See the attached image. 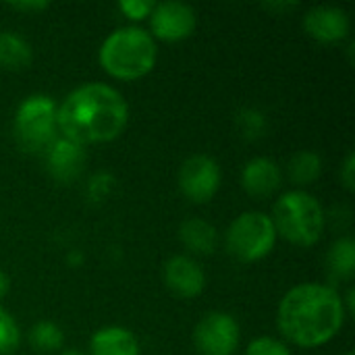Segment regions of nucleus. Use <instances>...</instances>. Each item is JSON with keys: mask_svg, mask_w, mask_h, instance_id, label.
<instances>
[{"mask_svg": "<svg viewBox=\"0 0 355 355\" xmlns=\"http://www.w3.org/2000/svg\"><path fill=\"white\" fill-rule=\"evenodd\" d=\"M127 114V104L116 89L104 83H87L64 98L56 114V125L67 139L100 144L123 133Z\"/></svg>", "mask_w": 355, "mask_h": 355, "instance_id": "f257e3e1", "label": "nucleus"}, {"mask_svg": "<svg viewBox=\"0 0 355 355\" xmlns=\"http://www.w3.org/2000/svg\"><path fill=\"white\" fill-rule=\"evenodd\" d=\"M345 306L341 295L327 285L306 283L293 287L279 306L283 335L302 347H318L331 341L343 327Z\"/></svg>", "mask_w": 355, "mask_h": 355, "instance_id": "f03ea898", "label": "nucleus"}, {"mask_svg": "<svg viewBox=\"0 0 355 355\" xmlns=\"http://www.w3.org/2000/svg\"><path fill=\"white\" fill-rule=\"evenodd\" d=\"M156 42L139 27L112 31L100 48V64L116 79H139L156 64Z\"/></svg>", "mask_w": 355, "mask_h": 355, "instance_id": "7ed1b4c3", "label": "nucleus"}, {"mask_svg": "<svg viewBox=\"0 0 355 355\" xmlns=\"http://www.w3.org/2000/svg\"><path fill=\"white\" fill-rule=\"evenodd\" d=\"M272 225L277 235L293 245H314L324 229V212L318 200L306 191H287L275 204Z\"/></svg>", "mask_w": 355, "mask_h": 355, "instance_id": "20e7f679", "label": "nucleus"}, {"mask_svg": "<svg viewBox=\"0 0 355 355\" xmlns=\"http://www.w3.org/2000/svg\"><path fill=\"white\" fill-rule=\"evenodd\" d=\"M58 108L50 96L33 94L25 98L15 114V137L25 152H46L54 141Z\"/></svg>", "mask_w": 355, "mask_h": 355, "instance_id": "39448f33", "label": "nucleus"}, {"mask_svg": "<svg viewBox=\"0 0 355 355\" xmlns=\"http://www.w3.org/2000/svg\"><path fill=\"white\" fill-rule=\"evenodd\" d=\"M277 231L270 216L262 212H245L237 216L227 231V250L239 262H256L270 254Z\"/></svg>", "mask_w": 355, "mask_h": 355, "instance_id": "423d86ee", "label": "nucleus"}, {"mask_svg": "<svg viewBox=\"0 0 355 355\" xmlns=\"http://www.w3.org/2000/svg\"><path fill=\"white\" fill-rule=\"evenodd\" d=\"M200 355H233L239 345V324L225 312L206 314L193 333Z\"/></svg>", "mask_w": 355, "mask_h": 355, "instance_id": "0eeeda50", "label": "nucleus"}, {"mask_svg": "<svg viewBox=\"0 0 355 355\" xmlns=\"http://www.w3.org/2000/svg\"><path fill=\"white\" fill-rule=\"evenodd\" d=\"M179 185L187 200L196 204L210 202L220 187V168L216 160L204 154L187 158L179 173Z\"/></svg>", "mask_w": 355, "mask_h": 355, "instance_id": "6e6552de", "label": "nucleus"}, {"mask_svg": "<svg viewBox=\"0 0 355 355\" xmlns=\"http://www.w3.org/2000/svg\"><path fill=\"white\" fill-rule=\"evenodd\" d=\"M152 31L158 40L181 42L196 29V10L183 2H160L150 12Z\"/></svg>", "mask_w": 355, "mask_h": 355, "instance_id": "1a4fd4ad", "label": "nucleus"}, {"mask_svg": "<svg viewBox=\"0 0 355 355\" xmlns=\"http://www.w3.org/2000/svg\"><path fill=\"white\" fill-rule=\"evenodd\" d=\"M44 156H46L48 173L60 183L75 181L79 177V173L83 171L85 152H83L81 144L67 139L62 135L54 137V141L46 148Z\"/></svg>", "mask_w": 355, "mask_h": 355, "instance_id": "9d476101", "label": "nucleus"}, {"mask_svg": "<svg viewBox=\"0 0 355 355\" xmlns=\"http://www.w3.org/2000/svg\"><path fill=\"white\" fill-rule=\"evenodd\" d=\"M164 283L177 297L191 300L204 291L206 277L196 260L187 256H175L164 266Z\"/></svg>", "mask_w": 355, "mask_h": 355, "instance_id": "9b49d317", "label": "nucleus"}, {"mask_svg": "<svg viewBox=\"0 0 355 355\" xmlns=\"http://www.w3.org/2000/svg\"><path fill=\"white\" fill-rule=\"evenodd\" d=\"M304 27L314 40L322 44H335L349 33V17L337 6H314L304 19Z\"/></svg>", "mask_w": 355, "mask_h": 355, "instance_id": "f8f14e48", "label": "nucleus"}, {"mask_svg": "<svg viewBox=\"0 0 355 355\" xmlns=\"http://www.w3.org/2000/svg\"><path fill=\"white\" fill-rule=\"evenodd\" d=\"M243 189L254 198H268L281 185V171L270 158H254L241 173Z\"/></svg>", "mask_w": 355, "mask_h": 355, "instance_id": "ddd939ff", "label": "nucleus"}, {"mask_svg": "<svg viewBox=\"0 0 355 355\" xmlns=\"http://www.w3.org/2000/svg\"><path fill=\"white\" fill-rule=\"evenodd\" d=\"M92 355H139V343L131 331L123 327L100 329L92 337Z\"/></svg>", "mask_w": 355, "mask_h": 355, "instance_id": "4468645a", "label": "nucleus"}, {"mask_svg": "<svg viewBox=\"0 0 355 355\" xmlns=\"http://www.w3.org/2000/svg\"><path fill=\"white\" fill-rule=\"evenodd\" d=\"M179 237L183 241V245L193 252V254H202V256H208L216 250V243H218V235H216V229L202 220V218H189L181 225V231H179Z\"/></svg>", "mask_w": 355, "mask_h": 355, "instance_id": "2eb2a0df", "label": "nucleus"}, {"mask_svg": "<svg viewBox=\"0 0 355 355\" xmlns=\"http://www.w3.org/2000/svg\"><path fill=\"white\" fill-rule=\"evenodd\" d=\"M327 270L335 281H347L355 272V243L354 239L343 237L335 241L327 256Z\"/></svg>", "mask_w": 355, "mask_h": 355, "instance_id": "dca6fc26", "label": "nucleus"}, {"mask_svg": "<svg viewBox=\"0 0 355 355\" xmlns=\"http://www.w3.org/2000/svg\"><path fill=\"white\" fill-rule=\"evenodd\" d=\"M31 62V46L15 31H0V67L19 71Z\"/></svg>", "mask_w": 355, "mask_h": 355, "instance_id": "f3484780", "label": "nucleus"}, {"mask_svg": "<svg viewBox=\"0 0 355 355\" xmlns=\"http://www.w3.org/2000/svg\"><path fill=\"white\" fill-rule=\"evenodd\" d=\"M287 173L295 185H312L322 173V160L316 152L302 150L289 158Z\"/></svg>", "mask_w": 355, "mask_h": 355, "instance_id": "a211bd4d", "label": "nucleus"}, {"mask_svg": "<svg viewBox=\"0 0 355 355\" xmlns=\"http://www.w3.org/2000/svg\"><path fill=\"white\" fill-rule=\"evenodd\" d=\"M62 339H64L62 331L54 322H37L29 331V343L33 345V349L44 352V354L60 349Z\"/></svg>", "mask_w": 355, "mask_h": 355, "instance_id": "6ab92c4d", "label": "nucleus"}, {"mask_svg": "<svg viewBox=\"0 0 355 355\" xmlns=\"http://www.w3.org/2000/svg\"><path fill=\"white\" fill-rule=\"evenodd\" d=\"M21 333L17 322L12 320V316L0 308V355L12 354L19 345Z\"/></svg>", "mask_w": 355, "mask_h": 355, "instance_id": "aec40b11", "label": "nucleus"}, {"mask_svg": "<svg viewBox=\"0 0 355 355\" xmlns=\"http://www.w3.org/2000/svg\"><path fill=\"white\" fill-rule=\"evenodd\" d=\"M245 355H291V352L272 337H260L250 343Z\"/></svg>", "mask_w": 355, "mask_h": 355, "instance_id": "412c9836", "label": "nucleus"}, {"mask_svg": "<svg viewBox=\"0 0 355 355\" xmlns=\"http://www.w3.org/2000/svg\"><path fill=\"white\" fill-rule=\"evenodd\" d=\"M154 2H148V0H125L119 4V8L129 17V19H144L148 17L152 10H154Z\"/></svg>", "mask_w": 355, "mask_h": 355, "instance_id": "4be33fe9", "label": "nucleus"}, {"mask_svg": "<svg viewBox=\"0 0 355 355\" xmlns=\"http://www.w3.org/2000/svg\"><path fill=\"white\" fill-rule=\"evenodd\" d=\"M354 171H355V158H354V154H349V156L345 158V164H343V171H341L343 185H345V189H349V191H354V187H355Z\"/></svg>", "mask_w": 355, "mask_h": 355, "instance_id": "5701e85b", "label": "nucleus"}, {"mask_svg": "<svg viewBox=\"0 0 355 355\" xmlns=\"http://www.w3.org/2000/svg\"><path fill=\"white\" fill-rule=\"evenodd\" d=\"M12 8L17 10H23V12H29V10H44L48 6V2H15L10 4Z\"/></svg>", "mask_w": 355, "mask_h": 355, "instance_id": "b1692460", "label": "nucleus"}, {"mask_svg": "<svg viewBox=\"0 0 355 355\" xmlns=\"http://www.w3.org/2000/svg\"><path fill=\"white\" fill-rule=\"evenodd\" d=\"M6 293H8V277L0 270V302L4 300Z\"/></svg>", "mask_w": 355, "mask_h": 355, "instance_id": "393cba45", "label": "nucleus"}, {"mask_svg": "<svg viewBox=\"0 0 355 355\" xmlns=\"http://www.w3.org/2000/svg\"><path fill=\"white\" fill-rule=\"evenodd\" d=\"M60 355H83L81 352H75V349H71V352H64V354H60Z\"/></svg>", "mask_w": 355, "mask_h": 355, "instance_id": "a878e982", "label": "nucleus"}, {"mask_svg": "<svg viewBox=\"0 0 355 355\" xmlns=\"http://www.w3.org/2000/svg\"><path fill=\"white\" fill-rule=\"evenodd\" d=\"M347 355H354V354H347Z\"/></svg>", "mask_w": 355, "mask_h": 355, "instance_id": "bb28decb", "label": "nucleus"}]
</instances>
